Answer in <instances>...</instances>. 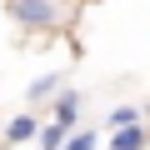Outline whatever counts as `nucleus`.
Instances as JSON below:
<instances>
[{"mask_svg":"<svg viewBox=\"0 0 150 150\" xmlns=\"http://www.w3.org/2000/svg\"><path fill=\"white\" fill-rule=\"evenodd\" d=\"M30 135H35V120H30V115L10 120V130H5V140H10V145H20V140H30Z\"/></svg>","mask_w":150,"mask_h":150,"instance_id":"3","label":"nucleus"},{"mask_svg":"<svg viewBox=\"0 0 150 150\" xmlns=\"http://www.w3.org/2000/svg\"><path fill=\"white\" fill-rule=\"evenodd\" d=\"M5 10L20 15L25 25H55V5L50 0H5Z\"/></svg>","mask_w":150,"mask_h":150,"instance_id":"1","label":"nucleus"},{"mask_svg":"<svg viewBox=\"0 0 150 150\" xmlns=\"http://www.w3.org/2000/svg\"><path fill=\"white\" fill-rule=\"evenodd\" d=\"M110 125H135V110H130V105H120V110H110Z\"/></svg>","mask_w":150,"mask_h":150,"instance_id":"7","label":"nucleus"},{"mask_svg":"<svg viewBox=\"0 0 150 150\" xmlns=\"http://www.w3.org/2000/svg\"><path fill=\"white\" fill-rule=\"evenodd\" d=\"M110 145H115V150H140V145H145V135H140L135 125H120V135H110Z\"/></svg>","mask_w":150,"mask_h":150,"instance_id":"2","label":"nucleus"},{"mask_svg":"<svg viewBox=\"0 0 150 150\" xmlns=\"http://www.w3.org/2000/svg\"><path fill=\"white\" fill-rule=\"evenodd\" d=\"M60 150H95V135H90V130H85V135H70Z\"/></svg>","mask_w":150,"mask_h":150,"instance_id":"6","label":"nucleus"},{"mask_svg":"<svg viewBox=\"0 0 150 150\" xmlns=\"http://www.w3.org/2000/svg\"><path fill=\"white\" fill-rule=\"evenodd\" d=\"M40 145H45V150H60V145H65V125H60V120H55V125H45Z\"/></svg>","mask_w":150,"mask_h":150,"instance_id":"5","label":"nucleus"},{"mask_svg":"<svg viewBox=\"0 0 150 150\" xmlns=\"http://www.w3.org/2000/svg\"><path fill=\"white\" fill-rule=\"evenodd\" d=\"M75 110H80V95H60V105H55L60 125H70V120H75Z\"/></svg>","mask_w":150,"mask_h":150,"instance_id":"4","label":"nucleus"}]
</instances>
